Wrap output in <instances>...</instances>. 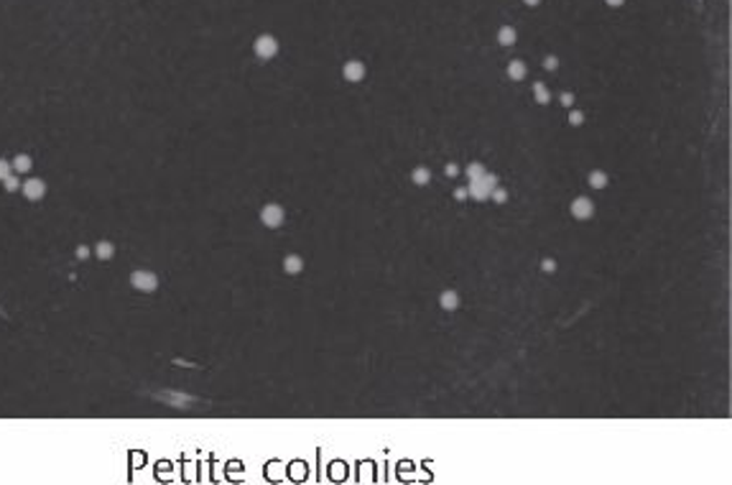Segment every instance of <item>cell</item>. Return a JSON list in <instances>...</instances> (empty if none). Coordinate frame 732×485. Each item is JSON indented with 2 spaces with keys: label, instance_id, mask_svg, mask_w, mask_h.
Segmentation results:
<instances>
[{
  "label": "cell",
  "instance_id": "6da1fadb",
  "mask_svg": "<svg viewBox=\"0 0 732 485\" xmlns=\"http://www.w3.org/2000/svg\"><path fill=\"white\" fill-rule=\"evenodd\" d=\"M498 187V176L496 174H488L485 172L480 180H469V187H467V195L477 199V203H485V199L490 197V192Z\"/></svg>",
  "mask_w": 732,
  "mask_h": 485
},
{
  "label": "cell",
  "instance_id": "7a4b0ae2",
  "mask_svg": "<svg viewBox=\"0 0 732 485\" xmlns=\"http://www.w3.org/2000/svg\"><path fill=\"white\" fill-rule=\"evenodd\" d=\"M283 220H287V212H283L281 205H266L264 210H260V222H264L266 228H281Z\"/></svg>",
  "mask_w": 732,
  "mask_h": 485
},
{
  "label": "cell",
  "instance_id": "3957f363",
  "mask_svg": "<svg viewBox=\"0 0 732 485\" xmlns=\"http://www.w3.org/2000/svg\"><path fill=\"white\" fill-rule=\"evenodd\" d=\"M130 284H133V289L146 291V295H151V291L159 289L156 274H151V272H133L130 274Z\"/></svg>",
  "mask_w": 732,
  "mask_h": 485
},
{
  "label": "cell",
  "instance_id": "277c9868",
  "mask_svg": "<svg viewBox=\"0 0 732 485\" xmlns=\"http://www.w3.org/2000/svg\"><path fill=\"white\" fill-rule=\"evenodd\" d=\"M21 189H23V195H26V199H31V203H38V199H42L46 195V182L44 180H28V182H21Z\"/></svg>",
  "mask_w": 732,
  "mask_h": 485
},
{
  "label": "cell",
  "instance_id": "5b68a950",
  "mask_svg": "<svg viewBox=\"0 0 732 485\" xmlns=\"http://www.w3.org/2000/svg\"><path fill=\"white\" fill-rule=\"evenodd\" d=\"M276 51H279V42H276L274 36H258L256 54L260 59H271V57H276Z\"/></svg>",
  "mask_w": 732,
  "mask_h": 485
},
{
  "label": "cell",
  "instance_id": "8992f818",
  "mask_svg": "<svg viewBox=\"0 0 732 485\" xmlns=\"http://www.w3.org/2000/svg\"><path fill=\"white\" fill-rule=\"evenodd\" d=\"M572 215L577 220L592 218V215H595V203H592V199H588V197H577L572 203Z\"/></svg>",
  "mask_w": 732,
  "mask_h": 485
},
{
  "label": "cell",
  "instance_id": "52a82bcc",
  "mask_svg": "<svg viewBox=\"0 0 732 485\" xmlns=\"http://www.w3.org/2000/svg\"><path fill=\"white\" fill-rule=\"evenodd\" d=\"M342 74H345V80L360 82L365 77V67L360 65V61H348V65H345V69H342Z\"/></svg>",
  "mask_w": 732,
  "mask_h": 485
},
{
  "label": "cell",
  "instance_id": "ba28073f",
  "mask_svg": "<svg viewBox=\"0 0 732 485\" xmlns=\"http://www.w3.org/2000/svg\"><path fill=\"white\" fill-rule=\"evenodd\" d=\"M439 304H442V310H446V312H454V310H457V307H460L457 291H452V289L442 291V297H439Z\"/></svg>",
  "mask_w": 732,
  "mask_h": 485
},
{
  "label": "cell",
  "instance_id": "9c48e42d",
  "mask_svg": "<svg viewBox=\"0 0 732 485\" xmlns=\"http://www.w3.org/2000/svg\"><path fill=\"white\" fill-rule=\"evenodd\" d=\"M283 272L291 274V276H294V274H302V272H304V261H302V256H287V258H283Z\"/></svg>",
  "mask_w": 732,
  "mask_h": 485
},
{
  "label": "cell",
  "instance_id": "30bf717a",
  "mask_svg": "<svg viewBox=\"0 0 732 485\" xmlns=\"http://www.w3.org/2000/svg\"><path fill=\"white\" fill-rule=\"evenodd\" d=\"M411 182L419 184V187H427V184L431 182V172L427 166H416L411 172Z\"/></svg>",
  "mask_w": 732,
  "mask_h": 485
},
{
  "label": "cell",
  "instance_id": "8fae6325",
  "mask_svg": "<svg viewBox=\"0 0 732 485\" xmlns=\"http://www.w3.org/2000/svg\"><path fill=\"white\" fill-rule=\"evenodd\" d=\"M113 253H115V245H113V243H107V241H100V243L95 245V256H97V258L107 261V258H113Z\"/></svg>",
  "mask_w": 732,
  "mask_h": 485
},
{
  "label": "cell",
  "instance_id": "7c38bea8",
  "mask_svg": "<svg viewBox=\"0 0 732 485\" xmlns=\"http://www.w3.org/2000/svg\"><path fill=\"white\" fill-rule=\"evenodd\" d=\"M31 164H34V161H31V157H26V153H21V157H15L13 159V172H28V169H31Z\"/></svg>",
  "mask_w": 732,
  "mask_h": 485
},
{
  "label": "cell",
  "instance_id": "4fadbf2b",
  "mask_svg": "<svg viewBox=\"0 0 732 485\" xmlns=\"http://www.w3.org/2000/svg\"><path fill=\"white\" fill-rule=\"evenodd\" d=\"M590 187L605 189V187H607V174H605V172H600V169H595V172L590 174Z\"/></svg>",
  "mask_w": 732,
  "mask_h": 485
},
{
  "label": "cell",
  "instance_id": "5bb4252c",
  "mask_svg": "<svg viewBox=\"0 0 732 485\" xmlns=\"http://www.w3.org/2000/svg\"><path fill=\"white\" fill-rule=\"evenodd\" d=\"M508 74H511L513 80H523V77H526V65H523V61H511Z\"/></svg>",
  "mask_w": 732,
  "mask_h": 485
},
{
  "label": "cell",
  "instance_id": "9a60e30c",
  "mask_svg": "<svg viewBox=\"0 0 732 485\" xmlns=\"http://www.w3.org/2000/svg\"><path fill=\"white\" fill-rule=\"evenodd\" d=\"M498 42L503 44V46H511L515 42V31L511 26H503V28H500V34H498Z\"/></svg>",
  "mask_w": 732,
  "mask_h": 485
},
{
  "label": "cell",
  "instance_id": "2e32d148",
  "mask_svg": "<svg viewBox=\"0 0 732 485\" xmlns=\"http://www.w3.org/2000/svg\"><path fill=\"white\" fill-rule=\"evenodd\" d=\"M534 92H536V100H538V103H542V105H546V103H549V100H551L549 90H546V84H542V82H536V84H534Z\"/></svg>",
  "mask_w": 732,
  "mask_h": 485
},
{
  "label": "cell",
  "instance_id": "e0dca14e",
  "mask_svg": "<svg viewBox=\"0 0 732 485\" xmlns=\"http://www.w3.org/2000/svg\"><path fill=\"white\" fill-rule=\"evenodd\" d=\"M490 197H492V203H498V205H506L508 203V189L503 187H496L490 192Z\"/></svg>",
  "mask_w": 732,
  "mask_h": 485
},
{
  "label": "cell",
  "instance_id": "ac0fdd59",
  "mask_svg": "<svg viewBox=\"0 0 732 485\" xmlns=\"http://www.w3.org/2000/svg\"><path fill=\"white\" fill-rule=\"evenodd\" d=\"M483 174H485V166L477 164V161H475V164L467 166V176H469V180H480Z\"/></svg>",
  "mask_w": 732,
  "mask_h": 485
},
{
  "label": "cell",
  "instance_id": "d6986e66",
  "mask_svg": "<svg viewBox=\"0 0 732 485\" xmlns=\"http://www.w3.org/2000/svg\"><path fill=\"white\" fill-rule=\"evenodd\" d=\"M3 187H5V192H15V189H21V182L15 180L13 174H8L5 180H3Z\"/></svg>",
  "mask_w": 732,
  "mask_h": 485
},
{
  "label": "cell",
  "instance_id": "ffe728a7",
  "mask_svg": "<svg viewBox=\"0 0 732 485\" xmlns=\"http://www.w3.org/2000/svg\"><path fill=\"white\" fill-rule=\"evenodd\" d=\"M569 123H572V126H582V123H584V113L572 111V113H569Z\"/></svg>",
  "mask_w": 732,
  "mask_h": 485
},
{
  "label": "cell",
  "instance_id": "44dd1931",
  "mask_svg": "<svg viewBox=\"0 0 732 485\" xmlns=\"http://www.w3.org/2000/svg\"><path fill=\"white\" fill-rule=\"evenodd\" d=\"M542 268H544L546 274H554V272H557V261H551V258H544V261H542Z\"/></svg>",
  "mask_w": 732,
  "mask_h": 485
},
{
  "label": "cell",
  "instance_id": "7402d4cb",
  "mask_svg": "<svg viewBox=\"0 0 732 485\" xmlns=\"http://www.w3.org/2000/svg\"><path fill=\"white\" fill-rule=\"evenodd\" d=\"M8 174H11V164H8L5 159H0V182H3Z\"/></svg>",
  "mask_w": 732,
  "mask_h": 485
},
{
  "label": "cell",
  "instance_id": "603a6c76",
  "mask_svg": "<svg viewBox=\"0 0 732 485\" xmlns=\"http://www.w3.org/2000/svg\"><path fill=\"white\" fill-rule=\"evenodd\" d=\"M469 195H467V187H457L454 189V199H457V203H465Z\"/></svg>",
  "mask_w": 732,
  "mask_h": 485
},
{
  "label": "cell",
  "instance_id": "cb8c5ba5",
  "mask_svg": "<svg viewBox=\"0 0 732 485\" xmlns=\"http://www.w3.org/2000/svg\"><path fill=\"white\" fill-rule=\"evenodd\" d=\"M561 105H567V107L574 105V95H572V92H565V95H561Z\"/></svg>",
  "mask_w": 732,
  "mask_h": 485
},
{
  "label": "cell",
  "instance_id": "d4e9b609",
  "mask_svg": "<svg viewBox=\"0 0 732 485\" xmlns=\"http://www.w3.org/2000/svg\"><path fill=\"white\" fill-rule=\"evenodd\" d=\"M544 67H546V69H557V67H559V59H557V57H546Z\"/></svg>",
  "mask_w": 732,
  "mask_h": 485
},
{
  "label": "cell",
  "instance_id": "484cf974",
  "mask_svg": "<svg viewBox=\"0 0 732 485\" xmlns=\"http://www.w3.org/2000/svg\"><path fill=\"white\" fill-rule=\"evenodd\" d=\"M444 172H446V176H457L460 174V166L457 164H446Z\"/></svg>",
  "mask_w": 732,
  "mask_h": 485
},
{
  "label": "cell",
  "instance_id": "4316f807",
  "mask_svg": "<svg viewBox=\"0 0 732 485\" xmlns=\"http://www.w3.org/2000/svg\"><path fill=\"white\" fill-rule=\"evenodd\" d=\"M77 258H90V249H88V245H80V249H77Z\"/></svg>",
  "mask_w": 732,
  "mask_h": 485
},
{
  "label": "cell",
  "instance_id": "83f0119b",
  "mask_svg": "<svg viewBox=\"0 0 732 485\" xmlns=\"http://www.w3.org/2000/svg\"><path fill=\"white\" fill-rule=\"evenodd\" d=\"M626 0H607V5H623Z\"/></svg>",
  "mask_w": 732,
  "mask_h": 485
},
{
  "label": "cell",
  "instance_id": "f1b7e54d",
  "mask_svg": "<svg viewBox=\"0 0 732 485\" xmlns=\"http://www.w3.org/2000/svg\"><path fill=\"white\" fill-rule=\"evenodd\" d=\"M523 3H526V5H538V3H542V0H523Z\"/></svg>",
  "mask_w": 732,
  "mask_h": 485
}]
</instances>
